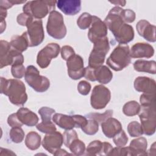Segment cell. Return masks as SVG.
<instances>
[{
    "instance_id": "obj_1",
    "label": "cell",
    "mask_w": 156,
    "mask_h": 156,
    "mask_svg": "<svg viewBox=\"0 0 156 156\" xmlns=\"http://www.w3.org/2000/svg\"><path fill=\"white\" fill-rule=\"evenodd\" d=\"M123 9L118 6L113 7L104 20V23L119 44H127L133 40V27L125 23L122 19Z\"/></svg>"
},
{
    "instance_id": "obj_2",
    "label": "cell",
    "mask_w": 156,
    "mask_h": 156,
    "mask_svg": "<svg viewBox=\"0 0 156 156\" xmlns=\"http://www.w3.org/2000/svg\"><path fill=\"white\" fill-rule=\"evenodd\" d=\"M1 93L8 96L10 102L17 106H23L27 100L24 83L15 79H7L1 77Z\"/></svg>"
},
{
    "instance_id": "obj_3",
    "label": "cell",
    "mask_w": 156,
    "mask_h": 156,
    "mask_svg": "<svg viewBox=\"0 0 156 156\" xmlns=\"http://www.w3.org/2000/svg\"><path fill=\"white\" fill-rule=\"evenodd\" d=\"M131 62L130 48L127 44H119L107 58V64L115 71H119L127 67Z\"/></svg>"
},
{
    "instance_id": "obj_4",
    "label": "cell",
    "mask_w": 156,
    "mask_h": 156,
    "mask_svg": "<svg viewBox=\"0 0 156 156\" xmlns=\"http://www.w3.org/2000/svg\"><path fill=\"white\" fill-rule=\"evenodd\" d=\"M56 1H27L23 7L26 13L34 18H44L49 13L55 10Z\"/></svg>"
},
{
    "instance_id": "obj_5",
    "label": "cell",
    "mask_w": 156,
    "mask_h": 156,
    "mask_svg": "<svg viewBox=\"0 0 156 156\" xmlns=\"http://www.w3.org/2000/svg\"><path fill=\"white\" fill-rule=\"evenodd\" d=\"M24 79L33 90L38 93L47 91L50 87V81L45 76H41L38 69L33 65L26 68Z\"/></svg>"
},
{
    "instance_id": "obj_6",
    "label": "cell",
    "mask_w": 156,
    "mask_h": 156,
    "mask_svg": "<svg viewBox=\"0 0 156 156\" xmlns=\"http://www.w3.org/2000/svg\"><path fill=\"white\" fill-rule=\"evenodd\" d=\"M109 50V41L107 37L94 41L93 49L88 58V66L97 68L102 66Z\"/></svg>"
},
{
    "instance_id": "obj_7",
    "label": "cell",
    "mask_w": 156,
    "mask_h": 156,
    "mask_svg": "<svg viewBox=\"0 0 156 156\" xmlns=\"http://www.w3.org/2000/svg\"><path fill=\"white\" fill-rule=\"evenodd\" d=\"M0 46V68L1 69L9 65L23 64L24 57L23 54L12 48L10 43L1 40Z\"/></svg>"
},
{
    "instance_id": "obj_8",
    "label": "cell",
    "mask_w": 156,
    "mask_h": 156,
    "mask_svg": "<svg viewBox=\"0 0 156 156\" xmlns=\"http://www.w3.org/2000/svg\"><path fill=\"white\" fill-rule=\"evenodd\" d=\"M46 31L49 35L57 40L63 39L66 35V27L62 15L53 10L49 13L46 24Z\"/></svg>"
},
{
    "instance_id": "obj_9",
    "label": "cell",
    "mask_w": 156,
    "mask_h": 156,
    "mask_svg": "<svg viewBox=\"0 0 156 156\" xmlns=\"http://www.w3.org/2000/svg\"><path fill=\"white\" fill-rule=\"evenodd\" d=\"M138 115L141 121L143 134L147 136L154 134L156 127L155 104L149 106H141Z\"/></svg>"
},
{
    "instance_id": "obj_10",
    "label": "cell",
    "mask_w": 156,
    "mask_h": 156,
    "mask_svg": "<svg viewBox=\"0 0 156 156\" xmlns=\"http://www.w3.org/2000/svg\"><path fill=\"white\" fill-rule=\"evenodd\" d=\"M26 26L29 46L35 47L40 44L44 38L42 20L31 16Z\"/></svg>"
},
{
    "instance_id": "obj_11",
    "label": "cell",
    "mask_w": 156,
    "mask_h": 156,
    "mask_svg": "<svg viewBox=\"0 0 156 156\" xmlns=\"http://www.w3.org/2000/svg\"><path fill=\"white\" fill-rule=\"evenodd\" d=\"M111 99V93L108 88L103 85L94 86L90 97L91 107L96 110L104 108Z\"/></svg>"
},
{
    "instance_id": "obj_12",
    "label": "cell",
    "mask_w": 156,
    "mask_h": 156,
    "mask_svg": "<svg viewBox=\"0 0 156 156\" xmlns=\"http://www.w3.org/2000/svg\"><path fill=\"white\" fill-rule=\"evenodd\" d=\"M60 47L57 43H48L40 50L37 56V63L42 69L47 68L52 58H56L60 51Z\"/></svg>"
},
{
    "instance_id": "obj_13",
    "label": "cell",
    "mask_w": 156,
    "mask_h": 156,
    "mask_svg": "<svg viewBox=\"0 0 156 156\" xmlns=\"http://www.w3.org/2000/svg\"><path fill=\"white\" fill-rule=\"evenodd\" d=\"M67 71L69 77L73 80H78L84 76L85 68L83 60L81 56L74 54L66 61Z\"/></svg>"
},
{
    "instance_id": "obj_14",
    "label": "cell",
    "mask_w": 156,
    "mask_h": 156,
    "mask_svg": "<svg viewBox=\"0 0 156 156\" xmlns=\"http://www.w3.org/2000/svg\"><path fill=\"white\" fill-rule=\"evenodd\" d=\"M107 35V27L105 23L99 17L93 15L92 22L89 27L88 38L93 43L101 38H104Z\"/></svg>"
},
{
    "instance_id": "obj_15",
    "label": "cell",
    "mask_w": 156,
    "mask_h": 156,
    "mask_svg": "<svg viewBox=\"0 0 156 156\" xmlns=\"http://www.w3.org/2000/svg\"><path fill=\"white\" fill-rule=\"evenodd\" d=\"M63 143V135L59 132L55 131L52 133H46L42 141L41 144L44 149L54 155L58 149L61 148Z\"/></svg>"
},
{
    "instance_id": "obj_16",
    "label": "cell",
    "mask_w": 156,
    "mask_h": 156,
    "mask_svg": "<svg viewBox=\"0 0 156 156\" xmlns=\"http://www.w3.org/2000/svg\"><path fill=\"white\" fill-rule=\"evenodd\" d=\"M112 149V146L108 142H102L100 140H94L88 145L85 151V155H108V154Z\"/></svg>"
},
{
    "instance_id": "obj_17",
    "label": "cell",
    "mask_w": 156,
    "mask_h": 156,
    "mask_svg": "<svg viewBox=\"0 0 156 156\" xmlns=\"http://www.w3.org/2000/svg\"><path fill=\"white\" fill-rule=\"evenodd\" d=\"M154 54L152 46L147 43H136L130 49V56L133 58L152 57Z\"/></svg>"
},
{
    "instance_id": "obj_18",
    "label": "cell",
    "mask_w": 156,
    "mask_h": 156,
    "mask_svg": "<svg viewBox=\"0 0 156 156\" xmlns=\"http://www.w3.org/2000/svg\"><path fill=\"white\" fill-rule=\"evenodd\" d=\"M133 86L135 90L138 92L155 94V81L150 77L145 76L137 77L134 80Z\"/></svg>"
},
{
    "instance_id": "obj_19",
    "label": "cell",
    "mask_w": 156,
    "mask_h": 156,
    "mask_svg": "<svg viewBox=\"0 0 156 156\" xmlns=\"http://www.w3.org/2000/svg\"><path fill=\"white\" fill-rule=\"evenodd\" d=\"M136 29L139 35L143 37L146 40L149 42L155 41L156 27L149 21L145 20H140L136 25Z\"/></svg>"
},
{
    "instance_id": "obj_20",
    "label": "cell",
    "mask_w": 156,
    "mask_h": 156,
    "mask_svg": "<svg viewBox=\"0 0 156 156\" xmlns=\"http://www.w3.org/2000/svg\"><path fill=\"white\" fill-rule=\"evenodd\" d=\"M57 5L64 14L73 16L77 14L81 10V1L80 0H59Z\"/></svg>"
},
{
    "instance_id": "obj_21",
    "label": "cell",
    "mask_w": 156,
    "mask_h": 156,
    "mask_svg": "<svg viewBox=\"0 0 156 156\" xmlns=\"http://www.w3.org/2000/svg\"><path fill=\"white\" fill-rule=\"evenodd\" d=\"M103 133L108 138H113L122 129L121 122L116 119L110 117L101 124Z\"/></svg>"
},
{
    "instance_id": "obj_22",
    "label": "cell",
    "mask_w": 156,
    "mask_h": 156,
    "mask_svg": "<svg viewBox=\"0 0 156 156\" xmlns=\"http://www.w3.org/2000/svg\"><path fill=\"white\" fill-rule=\"evenodd\" d=\"M19 120L23 124L29 127L36 126L38 122V116L27 108L21 107L16 112Z\"/></svg>"
},
{
    "instance_id": "obj_23",
    "label": "cell",
    "mask_w": 156,
    "mask_h": 156,
    "mask_svg": "<svg viewBox=\"0 0 156 156\" xmlns=\"http://www.w3.org/2000/svg\"><path fill=\"white\" fill-rule=\"evenodd\" d=\"M53 122L60 128L65 130H71L76 127L74 115H66L62 113H55L52 116Z\"/></svg>"
},
{
    "instance_id": "obj_24",
    "label": "cell",
    "mask_w": 156,
    "mask_h": 156,
    "mask_svg": "<svg viewBox=\"0 0 156 156\" xmlns=\"http://www.w3.org/2000/svg\"><path fill=\"white\" fill-rule=\"evenodd\" d=\"M91 68L94 81H98L101 84H107L112 80L113 73L107 66L102 65L97 68Z\"/></svg>"
},
{
    "instance_id": "obj_25",
    "label": "cell",
    "mask_w": 156,
    "mask_h": 156,
    "mask_svg": "<svg viewBox=\"0 0 156 156\" xmlns=\"http://www.w3.org/2000/svg\"><path fill=\"white\" fill-rule=\"evenodd\" d=\"M133 68L138 72H144L152 74L156 73V62L154 60H137L133 63Z\"/></svg>"
},
{
    "instance_id": "obj_26",
    "label": "cell",
    "mask_w": 156,
    "mask_h": 156,
    "mask_svg": "<svg viewBox=\"0 0 156 156\" xmlns=\"http://www.w3.org/2000/svg\"><path fill=\"white\" fill-rule=\"evenodd\" d=\"M10 44L12 48L20 52L25 51L29 47V43L26 31L23 32L21 35H14L11 38Z\"/></svg>"
},
{
    "instance_id": "obj_27",
    "label": "cell",
    "mask_w": 156,
    "mask_h": 156,
    "mask_svg": "<svg viewBox=\"0 0 156 156\" xmlns=\"http://www.w3.org/2000/svg\"><path fill=\"white\" fill-rule=\"evenodd\" d=\"M129 146L133 150L135 155H147V142L144 137H138L131 141Z\"/></svg>"
},
{
    "instance_id": "obj_28",
    "label": "cell",
    "mask_w": 156,
    "mask_h": 156,
    "mask_svg": "<svg viewBox=\"0 0 156 156\" xmlns=\"http://www.w3.org/2000/svg\"><path fill=\"white\" fill-rule=\"evenodd\" d=\"M41 144L40 135L34 131L29 132L25 138V145L30 150L38 149Z\"/></svg>"
},
{
    "instance_id": "obj_29",
    "label": "cell",
    "mask_w": 156,
    "mask_h": 156,
    "mask_svg": "<svg viewBox=\"0 0 156 156\" xmlns=\"http://www.w3.org/2000/svg\"><path fill=\"white\" fill-rule=\"evenodd\" d=\"M141 106L135 101H130L126 102L122 107L123 113L127 116H133L139 113Z\"/></svg>"
},
{
    "instance_id": "obj_30",
    "label": "cell",
    "mask_w": 156,
    "mask_h": 156,
    "mask_svg": "<svg viewBox=\"0 0 156 156\" xmlns=\"http://www.w3.org/2000/svg\"><path fill=\"white\" fill-rule=\"evenodd\" d=\"M68 148L73 155L78 156L83 155L86 150L85 143L79 138L73 140L69 144Z\"/></svg>"
},
{
    "instance_id": "obj_31",
    "label": "cell",
    "mask_w": 156,
    "mask_h": 156,
    "mask_svg": "<svg viewBox=\"0 0 156 156\" xmlns=\"http://www.w3.org/2000/svg\"><path fill=\"white\" fill-rule=\"evenodd\" d=\"M113 110H107L103 113H90L85 115V117L88 119H93L96 121L98 123H102L105 121L108 118L112 117L113 116Z\"/></svg>"
},
{
    "instance_id": "obj_32",
    "label": "cell",
    "mask_w": 156,
    "mask_h": 156,
    "mask_svg": "<svg viewBox=\"0 0 156 156\" xmlns=\"http://www.w3.org/2000/svg\"><path fill=\"white\" fill-rule=\"evenodd\" d=\"M9 136L12 142L15 143H20L23 141L25 133L21 127H12L9 132Z\"/></svg>"
},
{
    "instance_id": "obj_33",
    "label": "cell",
    "mask_w": 156,
    "mask_h": 156,
    "mask_svg": "<svg viewBox=\"0 0 156 156\" xmlns=\"http://www.w3.org/2000/svg\"><path fill=\"white\" fill-rule=\"evenodd\" d=\"M92 18L93 16L87 12L82 13L77 20L78 27L82 30L89 28L92 22Z\"/></svg>"
},
{
    "instance_id": "obj_34",
    "label": "cell",
    "mask_w": 156,
    "mask_h": 156,
    "mask_svg": "<svg viewBox=\"0 0 156 156\" xmlns=\"http://www.w3.org/2000/svg\"><path fill=\"white\" fill-rule=\"evenodd\" d=\"M82 130L87 135H93L99 130V123L93 119L87 120V124L81 128Z\"/></svg>"
},
{
    "instance_id": "obj_35",
    "label": "cell",
    "mask_w": 156,
    "mask_h": 156,
    "mask_svg": "<svg viewBox=\"0 0 156 156\" xmlns=\"http://www.w3.org/2000/svg\"><path fill=\"white\" fill-rule=\"evenodd\" d=\"M127 132L132 137L140 136L143 134L141 124L135 121L129 123L127 126Z\"/></svg>"
},
{
    "instance_id": "obj_36",
    "label": "cell",
    "mask_w": 156,
    "mask_h": 156,
    "mask_svg": "<svg viewBox=\"0 0 156 156\" xmlns=\"http://www.w3.org/2000/svg\"><path fill=\"white\" fill-rule=\"evenodd\" d=\"M108 155H129L135 156V154L131 147L129 146L127 147H113Z\"/></svg>"
},
{
    "instance_id": "obj_37",
    "label": "cell",
    "mask_w": 156,
    "mask_h": 156,
    "mask_svg": "<svg viewBox=\"0 0 156 156\" xmlns=\"http://www.w3.org/2000/svg\"><path fill=\"white\" fill-rule=\"evenodd\" d=\"M36 128L38 130L42 133H49L56 131V127L52 121L42 122L36 125Z\"/></svg>"
},
{
    "instance_id": "obj_38",
    "label": "cell",
    "mask_w": 156,
    "mask_h": 156,
    "mask_svg": "<svg viewBox=\"0 0 156 156\" xmlns=\"http://www.w3.org/2000/svg\"><path fill=\"white\" fill-rule=\"evenodd\" d=\"M113 141L117 147H123L128 142V137L124 130H121L113 137Z\"/></svg>"
},
{
    "instance_id": "obj_39",
    "label": "cell",
    "mask_w": 156,
    "mask_h": 156,
    "mask_svg": "<svg viewBox=\"0 0 156 156\" xmlns=\"http://www.w3.org/2000/svg\"><path fill=\"white\" fill-rule=\"evenodd\" d=\"M55 112V110L48 107H43L38 110V113L41 116L42 122L51 121L52 116Z\"/></svg>"
},
{
    "instance_id": "obj_40",
    "label": "cell",
    "mask_w": 156,
    "mask_h": 156,
    "mask_svg": "<svg viewBox=\"0 0 156 156\" xmlns=\"http://www.w3.org/2000/svg\"><path fill=\"white\" fill-rule=\"evenodd\" d=\"M78 138V135L76 130L73 129L66 130L63 134V140L65 146L68 148L71 143L75 139Z\"/></svg>"
},
{
    "instance_id": "obj_41",
    "label": "cell",
    "mask_w": 156,
    "mask_h": 156,
    "mask_svg": "<svg viewBox=\"0 0 156 156\" xmlns=\"http://www.w3.org/2000/svg\"><path fill=\"white\" fill-rule=\"evenodd\" d=\"M155 94L143 93L140 98L141 106H149L155 104Z\"/></svg>"
},
{
    "instance_id": "obj_42",
    "label": "cell",
    "mask_w": 156,
    "mask_h": 156,
    "mask_svg": "<svg viewBox=\"0 0 156 156\" xmlns=\"http://www.w3.org/2000/svg\"><path fill=\"white\" fill-rule=\"evenodd\" d=\"M26 68L23 64L16 65L12 66L11 73L13 77L16 79H21L25 75Z\"/></svg>"
},
{
    "instance_id": "obj_43",
    "label": "cell",
    "mask_w": 156,
    "mask_h": 156,
    "mask_svg": "<svg viewBox=\"0 0 156 156\" xmlns=\"http://www.w3.org/2000/svg\"><path fill=\"white\" fill-rule=\"evenodd\" d=\"M91 84L86 80H81L77 85L78 92L83 96L88 94L91 90Z\"/></svg>"
},
{
    "instance_id": "obj_44",
    "label": "cell",
    "mask_w": 156,
    "mask_h": 156,
    "mask_svg": "<svg viewBox=\"0 0 156 156\" xmlns=\"http://www.w3.org/2000/svg\"><path fill=\"white\" fill-rule=\"evenodd\" d=\"M60 54L62 58L66 61H67L73 55L76 54L73 48L68 45L62 46V48L60 49Z\"/></svg>"
},
{
    "instance_id": "obj_45",
    "label": "cell",
    "mask_w": 156,
    "mask_h": 156,
    "mask_svg": "<svg viewBox=\"0 0 156 156\" xmlns=\"http://www.w3.org/2000/svg\"><path fill=\"white\" fill-rule=\"evenodd\" d=\"M122 16L124 21L126 23H133L136 18V14L131 9H123Z\"/></svg>"
},
{
    "instance_id": "obj_46",
    "label": "cell",
    "mask_w": 156,
    "mask_h": 156,
    "mask_svg": "<svg viewBox=\"0 0 156 156\" xmlns=\"http://www.w3.org/2000/svg\"><path fill=\"white\" fill-rule=\"evenodd\" d=\"M7 123L11 127H21L23 124L19 120L16 113H12L7 118Z\"/></svg>"
},
{
    "instance_id": "obj_47",
    "label": "cell",
    "mask_w": 156,
    "mask_h": 156,
    "mask_svg": "<svg viewBox=\"0 0 156 156\" xmlns=\"http://www.w3.org/2000/svg\"><path fill=\"white\" fill-rule=\"evenodd\" d=\"M26 2V1H18V0H1L0 1V8H2L4 9H9L11 8L13 5L23 4Z\"/></svg>"
},
{
    "instance_id": "obj_48",
    "label": "cell",
    "mask_w": 156,
    "mask_h": 156,
    "mask_svg": "<svg viewBox=\"0 0 156 156\" xmlns=\"http://www.w3.org/2000/svg\"><path fill=\"white\" fill-rule=\"evenodd\" d=\"M30 17H31L30 15L23 12L17 16L16 21L20 25L23 26H26L27 23L28 22Z\"/></svg>"
},
{
    "instance_id": "obj_49",
    "label": "cell",
    "mask_w": 156,
    "mask_h": 156,
    "mask_svg": "<svg viewBox=\"0 0 156 156\" xmlns=\"http://www.w3.org/2000/svg\"><path fill=\"white\" fill-rule=\"evenodd\" d=\"M74 118L76 123V128H82L87 123V119L85 116L80 115H74Z\"/></svg>"
},
{
    "instance_id": "obj_50",
    "label": "cell",
    "mask_w": 156,
    "mask_h": 156,
    "mask_svg": "<svg viewBox=\"0 0 156 156\" xmlns=\"http://www.w3.org/2000/svg\"><path fill=\"white\" fill-rule=\"evenodd\" d=\"M15 155V154L12 151L9 150L7 149L1 147L0 155Z\"/></svg>"
},
{
    "instance_id": "obj_51",
    "label": "cell",
    "mask_w": 156,
    "mask_h": 156,
    "mask_svg": "<svg viewBox=\"0 0 156 156\" xmlns=\"http://www.w3.org/2000/svg\"><path fill=\"white\" fill-rule=\"evenodd\" d=\"M7 15V10L2 9V8H0V18H1V21H4L5 20V18H6Z\"/></svg>"
},
{
    "instance_id": "obj_52",
    "label": "cell",
    "mask_w": 156,
    "mask_h": 156,
    "mask_svg": "<svg viewBox=\"0 0 156 156\" xmlns=\"http://www.w3.org/2000/svg\"><path fill=\"white\" fill-rule=\"evenodd\" d=\"M54 155H71L70 154H69L68 152H67L65 149H58L55 154H54Z\"/></svg>"
},
{
    "instance_id": "obj_53",
    "label": "cell",
    "mask_w": 156,
    "mask_h": 156,
    "mask_svg": "<svg viewBox=\"0 0 156 156\" xmlns=\"http://www.w3.org/2000/svg\"><path fill=\"white\" fill-rule=\"evenodd\" d=\"M109 2L116 5H121L122 7L125 5L126 2L125 1H109Z\"/></svg>"
},
{
    "instance_id": "obj_54",
    "label": "cell",
    "mask_w": 156,
    "mask_h": 156,
    "mask_svg": "<svg viewBox=\"0 0 156 156\" xmlns=\"http://www.w3.org/2000/svg\"><path fill=\"white\" fill-rule=\"evenodd\" d=\"M6 28V22L5 20L4 21H1V32L0 33L2 34Z\"/></svg>"
}]
</instances>
